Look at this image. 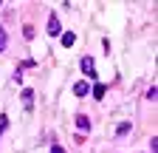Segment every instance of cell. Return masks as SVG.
Instances as JSON below:
<instances>
[{"label": "cell", "mask_w": 158, "mask_h": 153, "mask_svg": "<svg viewBox=\"0 0 158 153\" xmlns=\"http://www.w3.org/2000/svg\"><path fill=\"white\" fill-rule=\"evenodd\" d=\"M6 128H9V116L3 113V116H0V130H6Z\"/></svg>", "instance_id": "cell-8"}, {"label": "cell", "mask_w": 158, "mask_h": 153, "mask_svg": "<svg viewBox=\"0 0 158 153\" xmlns=\"http://www.w3.org/2000/svg\"><path fill=\"white\" fill-rule=\"evenodd\" d=\"M88 91H90L88 82H76V85H73V94H76V97H88Z\"/></svg>", "instance_id": "cell-4"}, {"label": "cell", "mask_w": 158, "mask_h": 153, "mask_svg": "<svg viewBox=\"0 0 158 153\" xmlns=\"http://www.w3.org/2000/svg\"><path fill=\"white\" fill-rule=\"evenodd\" d=\"M105 91H107V88H105L102 82H99V85L93 88V97H96V99H102V97H105Z\"/></svg>", "instance_id": "cell-6"}, {"label": "cell", "mask_w": 158, "mask_h": 153, "mask_svg": "<svg viewBox=\"0 0 158 153\" xmlns=\"http://www.w3.org/2000/svg\"><path fill=\"white\" fill-rule=\"evenodd\" d=\"M51 153H65V150L62 147H51Z\"/></svg>", "instance_id": "cell-10"}, {"label": "cell", "mask_w": 158, "mask_h": 153, "mask_svg": "<svg viewBox=\"0 0 158 153\" xmlns=\"http://www.w3.org/2000/svg\"><path fill=\"white\" fill-rule=\"evenodd\" d=\"M82 71H85L88 76H96V65H93L90 57H82Z\"/></svg>", "instance_id": "cell-2"}, {"label": "cell", "mask_w": 158, "mask_h": 153, "mask_svg": "<svg viewBox=\"0 0 158 153\" xmlns=\"http://www.w3.org/2000/svg\"><path fill=\"white\" fill-rule=\"evenodd\" d=\"M20 99H23V108L28 111V108H31V102H34V91H31V88H26V91H23V97H20Z\"/></svg>", "instance_id": "cell-3"}, {"label": "cell", "mask_w": 158, "mask_h": 153, "mask_svg": "<svg viewBox=\"0 0 158 153\" xmlns=\"http://www.w3.org/2000/svg\"><path fill=\"white\" fill-rule=\"evenodd\" d=\"M3 48H6V31L0 28V51H3Z\"/></svg>", "instance_id": "cell-9"}, {"label": "cell", "mask_w": 158, "mask_h": 153, "mask_svg": "<svg viewBox=\"0 0 158 153\" xmlns=\"http://www.w3.org/2000/svg\"><path fill=\"white\" fill-rule=\"evenodd\" d=\"M62 46H73V34H71V31L62 34Z\"/></svg>", "instance_id": "cell-7"}, {"label": "cell", "mask_w": 158, "mask_h": 153, "mask_svg": "<svg viewBox=\"0 0 158 153\" xmlns=\"http://www.w3.org/2000/svg\"><path fill=\"white\" fill-rule=\"evenodd\" d=\"M76 125L82 128V130H88V128H90V119H88V116H76Z\"/></svg>", "instance_id": "cell-5"}, {"label": "cell", "mask_w": 158, "mask_h": 153, "mask_svg": "<svg viewBox=\"0 0 158 153\" xmlns=\"http://www.w3.org/2000/svg\"><path fill=\"white\" fill-rule=\"evenodd\" d=\"M48 34H51V37H59V17H56V14L48 17Z\"/></svg>", "instance_id": "cell-1"}]
</instances>
